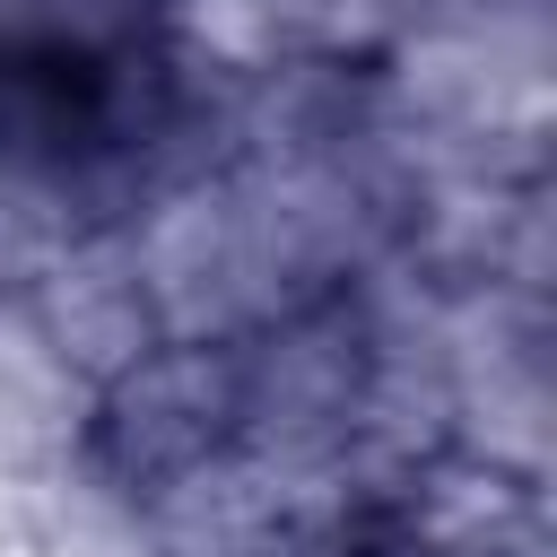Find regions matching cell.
Returning <instances> with one entry per match:
<instances>
[{"label":"cell","mask_w":557,"mask_h":557,"mask_svg":"<svg viewBox=\"0 0 557 557\" xmlns=\"http://www.w3.org/2000/svg\"><path fill=\"white\" fill-rule=\"evenodd\" d=\"M183 104L174 44L148 0H17L0 17V165L96 183L139 165Z\"/></svg>","instance_id":"obj_1"}]
</instances>
